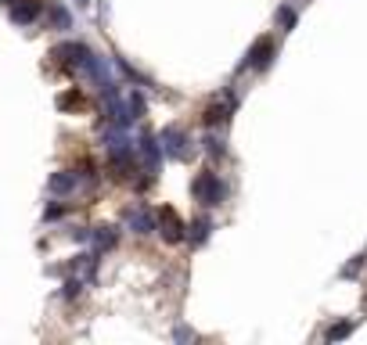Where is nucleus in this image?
<instances>
[{"instance_id": "aec40b11", "label": "nucleus", "mask_w": 367, "mask_h": 345, "mask_svg": "<svg viewBox=\"0 0 367 345\" xmlns=\"http://www.w3.org/2000/svg\"><path fill=\"white\" fill-rule=\"evenodd\" d=\"M83 295V280L79 277H69L65 285H61V299H79Z\"/></svg>"}, {"instance_id": "5701e85b", "label": "nucleus", "mask_w": 367, "mask_h": 345, "mask_svg": "<svg viewBox=\"0 0 367 345\" xmlns=\"http://www.w3.org/2000/svg\"><path fill=\"white\" fill-rule=\"evenodd\" d=\"M72 237H76V241H86V237H90V230H86V227H76V230H72Z\"/></svg>"}, {"instance_id": "f3484780", "label": "nucleus", "mask_w": 367, "mask_h": 345, "mask_svg": "<svg viewBox=\"0 0 367 345\" xmlns=\"http://www.w3.org/2000/svg\"><path fill=\"white\" fill-rule=\"evenodd\" d=\"M127 105H130V112H134V119H144V112H148V101H144V93L134 86L130 93H127Z\"/></svg>"}, {"instance_id": "4be33fe9", "label": "nucleus", "mask_w": 367, "mask_h": 345, "mask_svg": "<svg viewBox=\"0 0 367 345\" xmlns=\"http://www.w3.org/2000/svg\"><path fill=\"white\" fill-rule=\"evenodd\" d=\"M173 338H176V341H188V338H195V331H188V327H176V331H173Z\"/></svg>"}, {"instance_id": "b1692460", "label": "nucleus", "mask_w": 367, "mask_h": 345, "mask_svg": "<svg viewBox=\"0 0 367 345\" xmlns=\"http://www.w3.org/2000/svg\"><path fill=\"white\" fill-rule=\"evenodd\" d=\"M76 4H79V8H83V4H90V0H76Z\"/></svg>"}, {"instance_id": "4468645a", "label": "nucleus", "mask_w": 367, "mask_h": 345, "mask_svg": "<svg viewBox=\"0 0 367 345\" xmlns=\"http://www.w3.org/2000/svg\"><path fill=\"white\" fill-rule=\"evenodd\" d=\"M202 148H205V155H209V159H224V155H227V148H224V137H217V134H205Z\"/></svg>"}, {"instance_id": "1a4fd4ad", "label": "nucleus", "mask_w": 367, "mask_h": 345, "mask_svg": "<svg viewBox=\"0 0 367 345\" xmlns=\"http://www.w3.org/2000/svg\"><path fill=\"white\" fill-rule=\"evenodd\" d=\"M76 183H79L76 173L61 169V173H54V176L47 180V191H51V195H72V191H76Z\"/></svg>"}, {"instance_id": "2eb2a0df", "label": "nucleus", "mask_w": 367, "mask_h": 345, "mask_svg": "<svg viewBox=\"0 0 367 345\" xmlns=\"http://www.w3.org/2000/svg\"><path fill=\"white\" fill-rule=\"evenodd\" d=\"M363 266H367V252L353 256V259H349V263L339 270V277H342V280H353V277H360V270H363Z\"/></svg>"}, {"instance_id": "0eeeda50", "label": "nucleus", "mask_w": 367, "mask_h": 345, "mask_svg": "<svg viewBox=\"0 0 367 345\" xmlns=\"http://www.w3.org/2000/svg\"><path fill=\"white\" fill-rule=\"evenodd\" d=\"M234 108H238V101H227V98H224V101H212V105L202 112V126H205V130L224 126V122L234 115Z\"/></svg>"}, {"instance_id": "f8f14e48", "label": "nucleus", "mask_w": 367, "mask_h": 345, "mask_svg": "<svg viewBox=\"0 0 367 345\" xmlns=\"http://www.w3.org/2000/svg\"><path fill=\"white\" fill-rule=\"evenodd\" d=\"M356 331V320H339V324H331L328 331H324V341H342V338H349Z\"/></svg>"}, {"instance_id": "7ed1b4c3", "label": "nucleus", "mask_w": 367, "mask_h": 345, "mask_svg": "<svg viewBox=\"0 0 367 345\" xmlns=\"http://www.w3.org/2000/svg\"><path fill=\"white\" fill-rule=\"evenodd\" d=\"M159 144H162L166 159H176V162L191 159V137H188V130H184V126H166L159 134Z\"/></svg>"}, {"instance_id": "20e7f679", "label": "nucleus", "mask_w": 367, "mask_h": 345, "mask_svg": "<svg viewBox=\"0 0 367 345\" xmlns=\"http://www.w3.org/2000/svg\"><path fill=\"white\" fill-rule=\"evenodd\" d=\"M159 234H162V241H169V245L188 241V223L176 216V209H169V205L159 209Z\"/></svg>"}, {"instance_id": "412c9836", "label": "nucleus", "mask_w": 367, "mask_h": 345, "mask_svg": "<svg viewBox=\"0 0 367 345\" xmlns=\"http://www.w3.org/2000/svg\"><path fill=\"white\" fill-rule=\"evenodd\" d=\"M61 216H65V205H47L44 209V219H61Z\"/></svg>"}, {"instance_id": "9d476101", "label": "nucleus", "mask_w": 367, "mask_h": 345, "mask_svg": "<svg viewBox=\"0 0 367 345\" xmlns=\"http://www.w3.org/2000/svg\"><path fill=\"white\" fill-rule=\"evenodd\" d=\"M90 237H94V245L101 248V252H108V248H115V245H119V227H112V223L90 227Z\"/></svg>"}, {"instance_id": "f257e3e1", "label": "nucleus", "mask_w": 367, "mask_h": 345, "mask_svg": "<svg viewBox=\"0 0 367 345\" xmlns=\"http://www.w3.org/2000/svg\"><path fill=\"white\" fill-rule=\"evenodd\" d=\"M191 195L202 209H217L227 202V183L220 180V173H212V169H202L195 180H191Z\"/></svg>"}, {"instance_id": "a211bd4d", "label": "nucleus", "mask_w": 367, "mask_h": 345, "mask_svg": "<svg viewBox=\"0 0 367 345\" xmlns=\"http://www.w3.org/2000/svg\"><path fill=\"white\" fill-rule=\"evenodd\" d=\"M295 22H299V15H295V8H288V4H281V8H278V25H281V33H292V29H295Z\"/></svg>"}, {"instance_id": "6ab92c4d", "label": "nucleus", "mask_w": 367, "mask_h": 345, "mask_svg": "<svg viewBox=\"0 0 367 345\" xmlns=\"http://www.w3.org/2000/svg\"><path fill=\"white\" fill-rule=\"evenodd\" d=\"M47 18H51V25H54V29H72V15H69L65 8H58V4L51 8V15H47Z\"/></svg>"}, {"instance_id": "ddd939ff", "label": "nucleus", "mask_w": 367, "mask_h": 345, "mask_svg": "<svg viewBox=\"0 0 367 345\" xmlns=\"http://www.w3.org/2000/svg\"><path fill=\"white\" fill-rule=\"evenodd\" d=\"M58 108L61 112H72V108H83V93L72 86V90H61L58 93Z\"/></svg>"}, {"instance_id": "9b49d317", "label": "nucleus", "mask_w": 367, "mask_h": 345, "mask_svg": "<svg viewBox=\"0 0 367 345\" xmlns=\"http://www.w3.org/2000/svg\"><path fill=\"white\" fill-rule=\"evenodd\" d=\"M209 234H212V219L209 216H198V219H191V223H188V241L191 245H205Z\"/></svg>"}, {"instance_id": "6e6552de", "label": "nucleus", "mask_w": 367, "mask_h": 345, "mask_svg": "<svg viewBox=\"0 0 367 345\" xmlns=\"http://www.w3.org/2000/svg\"><path fill=\"white\" fill-rule=\"evenodd\" d=\"M40 15H44V4H40V0H18V4H11V22H18V25L37 22Z\"/></svg>"}, {"instance_id": "dca6fc26", "label": "nucleus", "mask_w": 367, "mask_h": 345, "mask_svg": "<svg viewBox=\"0 0 367 345\" xmlns=\"http://www.w3.org/2000/svg\"><path fill=\"white\" fill-rule=\"evenodd\" d=\"M115 65L122 69V76H127L130 83H137V86H151V79H148V76H141V72H137V69L130 65V61H127V58H115Z\"/></svg>"}, {"instance_id": "423d86ee", "label": "nucleus", "mask_w": 367, "mask_h": 345, "mask_svg": "<svg viewBox=\"0 0 367 345\" xmlns=\"http://www.w3.org/2000/svg\"><path fill=\"white\" fill-rule=\"evenodd\" d=\"M137 151H141V159H144L148 173H155V169H159V162H162V144H159V137L144 130V134L137 137Z\"/></svg>"}, {"instance_id": "39448f33", "label": "nucleus", "mask_w": 367, "mask_h": 345, "mask_svg": "<svg viewBox=\"0 0 367 345\" xmlns=\"http://www.w3.org/2000/svg\"><path fill=\"white\" fill-rule=\"evenodd\" d=\"M127 227H130L137 237L155 234V230H159V212H151L148 205H134V209L127 212Z\"/></svg>"}, {"instance_id": "f03ea898", "label": "nucleus", "mask_w": 367, "mask_h": 345, "mask_svg": "<svg viewBox=\"0 0 367 345\" xmlns=\"http://www.w3.org/2000/svg\"><path fill=\"white\" fill-rule=\"evenodd\" d=\"M273 58H278V44H273V37H259V40L249 47V54H245V61H241L238 72H245V69L266 72V69L273 65Z\"/></svg>"}]
</instances>
